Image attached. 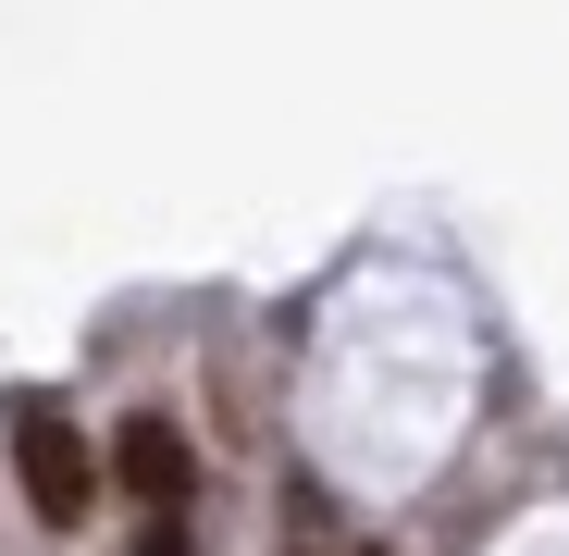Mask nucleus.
<instances>
[{
	"label": "nucleus",
	"mask_w": 569,
	"mask_h": 556,
	"mask_svg": "<svg viewBox=\"0 0 569 556\" xmlns=\"http://www.w3.org/2000/svg\"><path fill=\"white\" fill-rule=\"evenodd\" d=\"M112 483H124L149 519H186V507H199V457H186V433H173L161 408H137V421L112 433Z\"/></svg>",
	"instance_id": "obj_2"
},
{
	"label": "nucleus",
	"mask_w": 569,
	"mask_h": 556,
	"mask_svg": "<svg viewBox=\"0 0 569 556\" xmlns=\"http://www.w3.org/2000/svg\"><path fill=\"white\" fill-rule=\"evenodd\" d=\"M13 483H26V507H38L50 532H87L100 457H87V433H74V421H26V433H13Z\"/></svg>",
	"instance_id": "obj_1"
},
{
	"label": "nucleus",
	"mask_w": 569,
	"mask_h": 556,
	"mask_svg": "<svg viewBox=\"0 0 569 556\" xmlns=\"http://www.w3.org/2000/svg\"><path fill=\"white\" fill-rule=\"evenodd\" d=\"M137 556H199V532H186V519H149V532H137Z\"/></svg>",
	"instance_id": "obj_3"
},
{
	"label": "nucleus",
	"mask_w": 569,
	"mask_h": 556,
	"mask_svg": "<svg viewBox=\"0 0 569 556\" xmlns=\"http://www.w3.org/2000/svg\"><path fill=\"white\" fill-rule=\"evenodd\" d=\"M347 556H385V544H347Z\"/></svg>",
	"instance_id": "obj_4"
}]
</instances>
